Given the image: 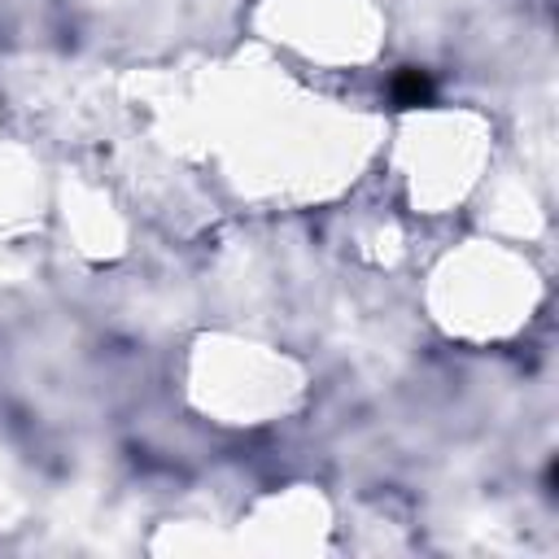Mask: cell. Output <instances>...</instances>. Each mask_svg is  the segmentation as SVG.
<instances>
[{
  "label": "cell",
  "instance_id": "obj_1",
  "mask_svg": "<svg viewBox=\"0 0 559 559\" xmlns=\"http://www.w3.org/2000/svg\"><path fill=\"white\" fill-rule=\"evenodd\" d=\"M389 92H393V105H402V109H419V105H428L432 100V79L424 74V70H415V66H406V70H397L393 74V83H389Z\"/></svg>",
  "mask_w": 559,
  "mask_h": 559
}]
</instances>
